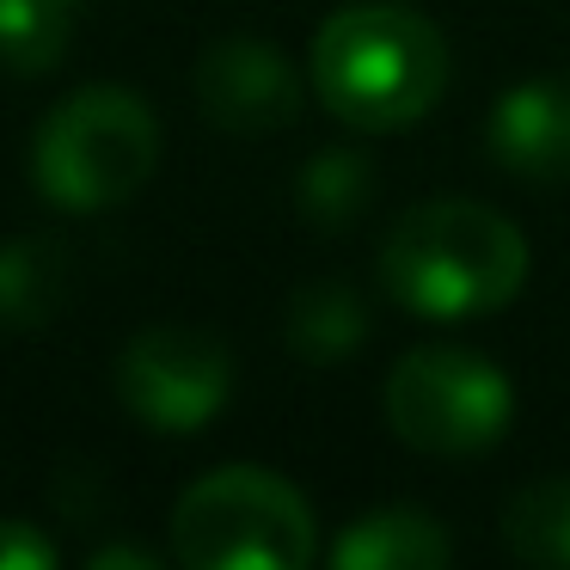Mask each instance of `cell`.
<instances>
[{
    "mask_svg": "<svg viewBox=\"0 0 570 570\" xmlns=\"http://www.w3.org/2000/svg\"><path fill=\"white\" fill-rule=\"evenodd\" d=\"M448 38L430 13L399 0H362L313 31L307 80L350 129H411L448 92Z\"/></svg>",
    "mask_w": 570,
    "mask_h": 570,
    "instance_id": "cell-1",
    "label": "cell"
},
{
    "mask_svg": "<svg viewBox=\"0 0 570 570\" xmlns=\"http://www.w3.org/2000/svg\"><path fill=\"white\" fill-rule=\"evenodd\" d=\"M528 283V239L491 203L435 197L381 239V288L423 320L497 313Z\"/></svg>",
    "mask_w": 570,
    "mask_h": 570,
    "instance_id": "cell-2",
    "label": "cell"
},
{
    "mask_svg": "<svg viewBox=\"0 0 570 570\" xmlns=\"http://www.w3.org/2000/svg\"><path fill=\"white\" fill-rule=\"evenodd\" d=\"M160 166V124L129 87H80L31 136V185L56 209H117Z\"/></svg>",
    "mask_w": 570,
    "mask_h": 570,
    "instance_id": "cell-3",
    "label": "cell"
},
{
    "mask_svg": "<svg viewBox=\"0 0 570 570\" xmlns=\"http://www.w3.org/2000/svg\"><path fill=\"white\" fill-rule=\"evenodd\" d=\"M313 552L307 497L271 466H222L173 509V558L185 570H307Z\"/></svg>",
    "mask_w": 570,
    "mask_h": 570,
    "instance_id": "cell-4",
    "label": "cell"
},
{
    "mask_svg": "<svg viewBox=\"0 0 570 570\" xmlns=\"http://www.w3.org/2000/svg\"><path fill=\"white\" fill-rule=\"evenodd\" d=\"M515 417V386L491 356L423 344L386 374V423L417 454H484Z\"/></svg>",
    "mask_w": 570,
    "mask_h": 570,
    "instance_id": "cell-5",
    "label": "cell"
},
{
    "mask_svg": "<svg viewBox=\"0 0 570 570\" xmlns=\"http://www.w3.org/2000/svg\"><path fill=\"white\" fill-rule=\"evenodd\" d=\"M234 393V356L203 325H148L117 356V399L160 435H197Z\"/></svg>",
    "mask_w": 570,
    "mask_h": 570,
    "instance_id": "cell-6",
    "label": "cell"
},
{
    "mask_svg": "<svg viewBox=\"0 0 570 570\" xmlns=\"http://www.w3.org/2000/svg\"><path fill=\"white\" fill-rule=\"evenodd\" d=\"M197 105L227 136H276L301 117V75L264 38H222L197 62Z\"/></svg>",
    "mask_w": 570,
    "mask_h": 570,
    "instance_id": "cell-7",
    "label": "cell"
},
{
    "mask_svg": "<svg viewBox=\"0 0 570 570\" xmlns=\"http://www.w3.org/2000/svg\"><path fill=\"white\" fill-rule=\"evenodd\" d=\"M491 160L528 185H570V80L533 75L491 105Z\"/></svg>",
    "mask_w": 570,
    "mask_h": 570,
    "instance_id": "cell-8",
    "label": "cell"
},
{
    "mask_svg": "<svg viewBox=\"0 0 570 570\" xmlns=\"http://www.w3.org/2000/svg\"><path fill=\"white\" fill-rule=\"evenodd\" d=\"M448 558H454L448 528L430 509H411V503L368 509L332 540L337 570H442Z\"/></svg>",
    "mask_w": 570,
    "mask_h": 570,
    "instance_id": "cell-9",
    "label": "cell"
},
{
    "mask_svg": "<svg viewBox=\"0 0 570 570\" xmlns=\"http://www.w3.org/2000/svg\"><path fill=\"white\" fill-rule=\"evenodd\" d=\"M68 301V246L19 234L0 246V332H43Z\"/></svg>",
    "mask_w": 570,
    "mask_h": 570,
    "instance_id": "cell-10",
    "label": "cell"
},
{
    "mask_svg": "<svg viewBox=\"0 0 570 570\" xmlns=\"http://www.w3.org/2000/svg\"><path fill=\"white\" fill-rule=\"evenodd\" d=\"M503 546L521 564L570 570V479H533L503 503Z\"/></svg>",
    "mask_w": 570,
    "mask_h": 570,
    "instance_id": "cell-11",
    "label": "cell"
},
{
    "mask_svg": "<svg viewBox=\"0 0 570 570\" xmlns=\"http://www.w3.org/2000/svg\"><path fill=\"white\" fill-rule=\"evenodd\" d=\"M368 337V307L350 283H307L288 301V344L307 362H337Z\"/></svg>",
    "mask_w": 570,
    "mask_h": 570,
    "instance_id": "cell-12",
    "label": "cell"
},
{
    "mask_svg": "<svg viewBox=\"0 0 570 570\" xmlns=\"http://www.w3.org/2000/svg\"><path fill=\"white\" fill-rule=\"evenodd\" d=\"M75 43V0H0V68L19 80L50 75Z\"/></svg>",
    "mask_w": 570,
    "mask_h": 570,
    "instance_id": "cell-13",
    "label": "cell"
},
{
    "mask_svg": "<svg viewBox=\"0 0 570 570\" xmlns=\"http://www.w3.org/2000/svg\"><path fill=\"white\" fill-rule=\"evenodd\" d=\"M374 203V166L362 160V154H313L307 173H301V209H307V222L320 227H350L362 209Z\"/></svg>",
    "mask_w": 570,
    "mask_h": 570,
    "instance_id": "cell-14",
    "label": "cell"
},
{
    "mask_svg": "<svg viewBox=\"0 0 570 570\" xmlns=\"http://www.w3.org/2000/svg\"><path fill=\"white\" fill-rule=\"evenodd\" d=\"M56 540L26 515H0V570H56Z\"/></svg>",
    "mask_w": 570,
    "mask_h": 570,
    "instance_id": "cell-15",
    "label": "cell"
},
{
    "mask_svg": "<svg viewBox=\"0 0 570 570\" xmlns=\"http://www.w3.org/2000/svg\"><path fill=\"white\" fill-rule=\"evenodd\" d=\"M87 570H160V558L141 552V546H92Z\"/></svg>",
    "mask_w": 570,
    "mask_h": 570,
    "instance_id": "cell-16",
    "label": "cell"
}]
</instances>
